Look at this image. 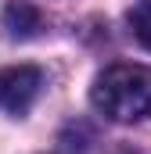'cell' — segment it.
<instances>
[{"instance_id":"cell-4","label":"cell","mask_w":151,"mask_h":154,"mask_svg":"<svg viewBox=\"0 0 151 154\" xmlns=\"http://www.w3.org/2000/svg\"><path fill=\"white\" fill-rule=\"evenodd\" d=\"M130 29H133V36L137 43L151 50V0H137L133 4V11H130Z\"/></svg>"},{"instance_id":"cell-1","label":"cell","mask_w":151,"mask_h":154,"mask_svg":"<svg viewBox=\"0 0 151 154\" xmlns=\"http://www.w3.org/2000/svg\"><path fill=\"white\" fill-rule=\"evenodd\" d=\"M94 108L112 122H140L151 115V68L148 65H112L94 79Z\"/></svg>"},{"instance_id":"cell-2","label":"cell","mask_w":151,"mask_h":154,"mask_svg":"<svg viewBox=\"0 0 151 154\" xmlns=\"http://www.w3.org/2000/svg\"><path fill=\"white\" fill-rule=\"evenodd\" d=\"M43 86V72L33 65H14L0 72V108L11 115H25L33 108V100L40 97Z\"/></svg>"},{"instance_id":"cell-3","label":"cell","mask_w":151,"mask_h":154,"mask_svg":"<svg viewBox=\"0 0 151 154\" xmlns=\"http://www.w3.org/2000/svg\"><path fill=\"white\" fill-rule=\"evenodd\" d=\"M4 25L11 29V36H33L40 29V14L33 11V7H25V4H11L7 7V14H4Z\"/></svg>"}]
</instances>
